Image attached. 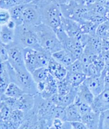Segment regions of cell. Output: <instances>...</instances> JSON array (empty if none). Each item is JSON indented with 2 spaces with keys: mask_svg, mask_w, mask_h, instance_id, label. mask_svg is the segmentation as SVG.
I'll list each match as a JSON object with an SVG mask.
<instances>
[{
  "mask_svg": "<svg viewBox=\"0 0 109 129\" xmlns=\"http://www.w3.org/2000/svg\"><path fill=\"white\" fill-rule=\"evenodd\" d=\"M39 43L44 50L53 53L63 49L54 29L42 23L34 26Z\"/></svg>",
  "mask_w": 109,
  "mask_h": 129,
  "instance_id": "1",
  "label": "cell"
},
{
  "mask_svg": "<svg viewBox=\"0 0 109 129\" xmlns=\"http://www.w3.org/2000/svg\"><path fill=\"white\" fill-rule=\"evenodd\" d=\"M37 5L40 8L43 24L52 28L54 30L62 27L63 16L59 5L52 0H48Z\"/></svg>",
  "mask_w": 109,
  "mask_h": 129,
  "instance_id": "2",
  "label": "cell"
},
{
  "mask_svg": "<svg viewBox=\"0 0 109 129\" xmlns=\"http://www.w3.org/2000/svg\"><path fill=\"white\" fill-rule=\"evenodd\" d=\"M14 43L24 49L32 48L38 50H44L39 44L34 26L24 24L16 27Z\"/></svg>",
  "mask_w": 109,
  "mask_h": 129,
  "instance_id": "3",
  "label": "cell"
},
{
  "mask_svg": "<svg viewBox=\"0 0 109 129\" xmlns=\"http://www.w3.org/2000/svg\"><path fill=\"white\" fill-rule=\"evenodd\" d=\"M10 68L11 82L16 83L25 93L34 95L38 93L37 84L26 68L19 70H15L12 66Z\"/></svg>",
  "mask_w": 109,
  "mask_h": 129,
  "instance_id": "4",
  "label": "cell"
},
{
  "mask_svg": "<svg viewBox=\"0 0 109 129\" xmlns=\"http://www.w3.org/2000/svg\"><path fill=\"white\" fill-rule=\"evenodd\" d=\"M64 17L78 23L86 20L89 13L88 7L72 0L69 3L60 5Z\"/></svg>",
  "mask_w": 109,
  "mask_h": 129,
  "instance_id": "5",
  "label": "cell"
},
{
  "mask_svg": "<svg viewBox=\"0 0 109 129\" xmlns=\"http://www.w3.org/2000/svg\"><path fill=\"white\" fill-rule=\"evenodd\" d=\"M58 37L63 49L71 53L75 59H79L84 49V46L81 41L75 38L69 37L65 31L60 33Z\"/></svg>",
  "mask_w": 109,
  "mask_h": 129,
  "instance_id": "6",
  "label": "cell"
},
{
  "mask_svg": "<svg viewBox=\"0 0 109 129\" xmlns=\"http://www.w3.org/2000/svg\"><path fill=\"white\" fill-rule=\"evenodd\" d=\"M7 48L9 54V63L15 70L25 68L24 62V49L14 42L9 45H5Z\"/></svg>",
  "mask_w": 109,
  "mask_h": 129,
  "instance_id": "7",
  "label": "cell"
},
{
  "mask_svg": "<svg viewBox=\"0 0 109 129\" xmlns=\"http://www.w3.org/2000/svg\"><path fill=\"white\" fill-rule=\"evenodd\" d=\"M42 23L41 11L38 5L35 3L25 5L23 15V24L36 26Z\"/></svg>",
  "mask_w": 109,
  "mask_h": 129,
  "instance_id": "8",
  "label": "cell"
},
{
  "mask_svg": "<svg viewBox=\"0 0 109 129\" xmlns=\"http://www.w3.org/2000/svg\"><path fill=\"white\" fill-rule=\"evenodd\" d=\"M58 80L50 74L44 82L37 83L38 93L44 99H50L58 93Z\"/></svg>",
  "mask_w": 109,
  "mask_h": 129,
  "instance_id": "9",
  "label": "cell"
},
{
  "mask_svg": "<svg viewBox=\"0 0 109 129\" xmlns=\"http://www.w3.org/2000/svg\"><path fill=\"white\" fill-rule=\"evenodd\" d=\"M105 76V75L101 73L100 76L87 77L84 82L95 97L98 96L104 90Z\"/></svg>",
  "mask_w": 109,
  "mask_h": 129,
  "instance_id": "10",
  "label": "cell"
},
{
  "mask_svg": "<svg viewBox=\"0 0 109 129\" xmlns=\"http://www.w3.org/2000/svg\"><path fill=\"white\" fill-rule=\"evenodd\" d=\"M77 93V88L72 87L71 90L67 94L61 96L58 93L48 99L56 106L66 108L74 103Z\"/></svg>",
  "mask_w": 109,
  "mask_h": 129,
  "instance_id": "11",
  "label": "cell"
},
{
  "mask_svg": "<svg viewBox=\"0 0 109 129\" xmlns=\"http://www.w3.org/2000/svg\"><path fill=\"white\" fill-rule=\"evenodd\" d=\"M38 50L32 48L24 49V59L25 67L30 73L40 68L38 63Z\"/></svg>",
  "mask_w": 109,
  "mask_h": 129,
  "instance_id": "12",
  "label": "cell"
},
{
  "mask_svg": "<svg viewBox=\"0 0 109 129\" xmlns=\"http://www.w3.org/2000/svg\"><path fill=\"white\" fill-rule=\"evenodd\" d=\"M92 110L100 113L109 109V90H104L96 96H95L91 105Z\"/></svg>",
  "mask_w": 109,
  "mask_h": 129,
  "instance_id": "13",
  "label": "cell"
},
{
  "mask_svg": "<svg viewBox=\"0 0 109 129\" xmlns=\"http://www.w3.org/2000/svg\"><path fill=\"white\" fill-rule=\"evenodd\" d=\"M50 74L58 81L65 79L67 73V70L65 66L61 64L52 57L47 66Z\"/></svg>",
  "mask_w": 109,
  "mask_h": 129,
  "instance_id": "14",
  "label": "cell"
},
{
  "mask_svg": "<svg viewBox=\"0 0 109 129\" xmlns=\"http://www.w3.org/2000/svg\"><path fill=\"white\" fill-rule=\"evenodd\" d=\"M102 39L95 35H91L84 46V52L89 55H98L102 52Z\"/></svg>",
  "mask_w": 109,
  "mask_h": 129,
  "instance_id": "15",
  "label": "cell"
},
{
  "mask_svg": "<svg viewBox=\"0 0 109 129\" xmlns=\"http://www.w3.org/2000/svg\"><path fill=\"white\" fill-rule=\"evenodd\" d=\"M34 103V95L24 93L19 98H16L15 109H20L27 112L33 109Z\"/></svg>",
  "mask_w": 109,
  "mask_h": 129,
  "instance_id": "16",
  "label": "cell"
},
{
  "mask_svg": "<svg viewBox=\"0 0 109 129\" xmlns=\"http://www.w3.org/2000/svg\"><path fill=\"white\" fill-rule=\"evenodd\" d=\"M0 72V92L3 94L10 83L11 82L10 79V64L8 61L1 63Z\"/></svg>",
  "mask_w": 109,
  "mask_h": 129,
  "instance_id": "17",
  "label": "cell"
},
{
  "mask_svg": "<svg viewBox=\"0 0 109 129\" xmlns=\"http://www.w3.org/2000/svg\"><path fill=\"white\" fill-rule=\"evenodd\" d=\"M52 56L55 60L65 66L66 68L77 60L71 53L64 49L53 53Z\"/></svg>",
  "mask_w": 109,
  "mask_h": 129,
  "instance_id": "18",
  "label": "cell"
},
{
  "mask_svg": "<svg viewBox=\"0 0 109 129\" xmlns=\"http://www.w3.org/2000/svg\"><path fill=\"white\" fill-rule=\"evenodd\" d=\"M100 113L93 111L82 116L81 121L87 129H97L99 127Z\"/></svg>",
  "mask_w": 109,
  "mask_h": 129,
  "instance_id": "19",
  "label": "cell"
},
{
  "mask_svg": "<svg viewBox=\"0 0 109 129\" xmlns=\"http://www.w3.org/2000/svg\"><path fill=\"white\" fill-rule=\"evenodd\" d=\"M16 29L9 27L7 24L1 25L0 39L1 43L9 45L14 41Z\"/></svg>",
  "mask_w": 109,
  "mask_h": 129,
  "instance_id": "20",
  "label": "cell"
},
{
  "mask_svg": "<svg viewBox=\"0 0 109 129\" xmlns=\"http://www.w3.org/2000/svg\"><path fill=\"white\" fill-rule=\"evenodd\" d=\"M87 77L86 74L83 72H67L65 79L71 84L72 87L78 88L84 82Z\"/></svg>",
  "mask_w": 109,
  "mask_h": 129,
  "instance_id": "21",
  "label": "cell"
},
{
  "mask_svg": "<svg viewBox=\"0 0 109 129\" xmlns=\"http://www.w3.org/2000/svg\"><path fill=\"white\" fill-rule=\"evenodd\" d=\"M77 95L82 101L91 106L95 98L94 95L84 82L77 88Z\"/></svg>",
  "mask_w": 109,
  "mask_h": 129,
  "instance_id": "22",
  "label": "cell"
},
{
  "mask_svg": "<svg viewBox=\"0 0 109 129\" xmlns=\"http://www.w3.org/2000/svg\"><path fill=\"white\" fill-rule=\"evenodd\" d=\"M25 7V4H21L9 10L11 19L14 21L17 26L23 24V15Z\"/></svg>",
  "mask_w": 109,
  "mask_h": 129,
  "instance_id": "23",
  "label": "cell"
},
{
  "mask_svg": "<svg viewBox=\"0 0 109 129\" xmlns=\"http://www.w3.org/2000/svg\"><path fill=\"white\" fill-rule=\"evenodd\" d=\"M67 114V121L69 122L81 121L82 115L76 105L74 103L65 108Z\"/></svg>",
  "mask_w": 109,
  "mask_h": 129,
  "instance_id": "24",
  "label": "cell"
},
{
  "mask_svg": "<svg viewBox=\"0 0 109 129\" xmlns=\"http://www.w3.org/2000/svg\"><path fill=\"white\" fill-rule=\"evenodd\" d=\"M25 93L17 84L14 82H11L9 84L4 94L8 98H18Z\"/></svg>",
  "mask_w": 109,
  "mask_h": 129,
  "instance_id": "25",
  "label": "cell"
},
{
  "mask_svg": "<svg viewBox=\"0 0 109 129\" xmlns=\"http://www.w3.org/2000/svg\"><path fill=\"white\" fill-rule=\"evenodd\" d=\"M33 78L36 84L44 82L48 77L50 73L47 68H41L36 69L31 73Z\"/></svg>",
  "mask_w": 109,
  "mask_h": 129,
  "instance_id": "26",
  "label": "cell"
},
{
  "mask_svg": "<svg viewBox=\"0 0 109 129\" xmlns=\"http://www.w3.org/2000/svg\"><path fill=\"white\" fill-rule=\"evenodd\" d=\"M57 84L58 94L61 96L67 94L71 90L72 88L71 84L65 78L61 80L58 81Z\"/></svg>",
  "mask_w": 109,
  "mask_h": 129,
  "instance_id": "27",
  "label": "cell"
},
{
  "mask_svg": "<svg viewBox=\"0 0 109 129\" xmlns=\"http://www.w3.org/2000/svg\"><path fill=\"white\" fill-rule=\"evenodd\" d=\"M74 103L78 107L82 116L92 111L91 105L82 101L77 95L75 98Z\"/></svg>",
  "mask_w": 109,
  "mask_h": 129,
  "instance_id": "28",
  "label": "cell"
},
{
  "mask_svg": "<svg viewBox=\"0 0 109 129\" xmlns=\"http://www.w3.org/2000/svg\"><path fill=\"white\" fill-rule=\"evenodd\" d=\"M13 110L4 101H1V121H6L10 118Z\"/></svg>",
  "mask_w": 109,
  "mask_h": 129,
  "instance_id": "29",
  "label": "cell"
},
{
  "mask_svg": "<svg viewBox=\"0 0 109 129\" xmlns=\"http://www.w3.org/2000/svg\"><path fill=\"white\" fill-rule=\"evenodd\" d=\"M52 117L53 119L58 118L63 121H67V114L65 108L62 106H55L53 110Z\"/></svg>",
  "mask_w": 109,
  "mask_h": 129,
  "instance_id": "30",
  "label": "cell"
},
{
  "mask_svg": "<svg viewBox=\"0 0 109 129\" xmlns=\"http://www.w3.org/2000/svg\"><path fill=\"white\" fill-rule=\"evenodd\" d=\"M88 10L91 13L95 14L105 16L106 8L105 6L99 3L95 2L88 7Z\"/></svg>",
  "mask_w": 109,
  "mask_h": 129,
  "instance_id": "31",
  "label": "cell"
},
{
  "mask_svg": "<svg viewBox=\"0 0 109 129\" xmlns=\"http://www.w3.org/2000/svg\"><path fill=\"white\" fill-rule=\"evenodd\" d=\"M109 30V21L106 20L98 26L95 35L103 39L106 37Z\"/></svg>",
  "mask_w": 109,
  "mask_h": 129,
  "instance_id": "32",
  "label": "cell"
},
{
  "mask_svg": "<svg viewBox=\"0 0 109 129\" xmlns=\"http://www.w3.org/2000/svg\"><path fill=\"white\" fill-rule=\"evenodd\" d=\"M99 129H109V109L100 113Z\"/></svg>",
  "mask_w": 109,
  "mask_h": 129,
  "instance_id": "33",
  "label": "cell"
},
{
  "mask_svg": "<svg viewBox=\"0 0 109 129\" xmlns=\"http://www.w3.org/2000/svg\"><path fill=\"white\" fill-rule=\"evenodd\" d=\"M21 4H23L21 0H0L1 8L8 10L15 6Z\"/></svg>",
  "mask_w": 109,
  "mask_h": 129,
  "instance_id": "34",
  "label": "cell"
},
{
  "mask_svg": "<svg viewBox=\"0 0 109 129\" xmlns=\"http://www.w3.org/2000/svg\"><path fill=\"white\" fill-rule=\"evenodd\" d=\"M67 71L71 73L83 72V67L79 59H77L71 64L67 67Z\"/></svg>",
  "mask_w": 109,
  "mask_h": 129,
  "instance_id": "35",
  "label": "cell"
},
{
  "mask_svg": "<svg viewBox=\"0 0 109 129\" xmlns=\"http://www.w3.org/2000/svg\"><path fill=\"white\" fill-rule=\"evenodd\" d=\"M11 19L10 11L7 9H0V24L3 25L7 24Z\"/></svg>",
  "mask_w": 109,
  "mask_h": 129,
  "instance_id": "36",
  "label": "cell"
},
{
  "mask_svg": "<svg viewBox=\"0 0 109 129\" xmlns=\"http://www.w3.org/2000/svg\"><path fill=\"white\" fill-rule=\"evenodd\" d=\"M102 72L93 63H91L88 68L86 76L87 77H95L101 76Z\"/></svg>",
  "mask_w": 109,
  "mask_h": 129,
  "instance_id": "37",
  "label": "cell"
},
{
  "mask_svg": "<svg viewBox=\"0 0 109 129\" xmlns=\"http://www.w3.org/2000/svg\"><path fill=\"white\" fill-rule=\"evenodd\" d=\"M0 59L1 63L5 62L8 61L9 54L8 49L6 46L2 43H1Z\"/></svg>",
  "mask_w": 109,
  "mask_h": 129,
  "instance_id": "38",
  "label": "cell"
},
{
  "mask_svg": "<svg viewBox=\"0 0 109 129\" xmlns=\"http://www.w3.org/2000/svg\"><path fill=\"white\" fill-rule=\"evenodd\" d=\"M64 122L65 121H63L60 119H58V118L54 119L53 120L52 126L51 129L52 128L56 129H62L63 126Z\"/></svg>",
  "mask_w": 109,
  "mask_h": 129,
  "instance_id": "39",
  "label": "cell"
},
{
  "mask_svg": "<svg viewBox=\"0 0 109 129\" xmlns=\"http://www.w3.org/2000/svg\"><path fill=\"white\" fill-rule=\"evenodd\" d=\"M72 128L74 129H87L85 125L81 121H76L69 122Z\"/></svg>",
  "mask_w": 109,
  "mask_h": 129,
  "instance_id": "40",
  "label": "cell"
},
{
  "mask_svg": "<svg viewBox=\"0 0 109 129\" xmlns=\"http://www.w3.org/2000/svg\"><path fill=\"white\" fill-rule=\"evenodd\" d=\"M76 1L81 5L87 7L95 2V0H76Z\"/></svg>",
  "mask_w": 109,
  "mask_h": 129,
  "instance_id": "41",
  "label": "cell"
},
{
  "mask_svg": "<svg viewBox=\"0 0 109 129\" xmlns=\"http://www.w3.org/2000/svg\"><path fill=\"white\" fill-rule=\"evenodd\" d=\"M52 1L57 4L61 5H64L69 3L72 0H52Z\"/></svg>",
  "mask_w": 109,
  "mask_h": 129,
  "instance_id": "42",
  "label": "cell"
},
{
  "mask_svg": "<svg viewBox=\"0 0 109 129\" xmlns=\"http://www.w3.org/2000/svg\"><path fill=\"white\" fill-rule=\"evenodd\" d=\"M104 90H109V74L105 76L104 77Z\"/></svg>",
  "mask_w": 109,
  "mask_h": 129,
  "instance_id": "43",
  "label": "cell"
},
{
  "mask_svg": "<svg viewBox=\"0 0 109 129\" xmlns=\"http://www.w3.org/2000/svg\"><path fill=\"white\" fill-rule=\"evenodd\" d=\"M23 4H29L30 3H34L36 2V0H21Z\"/></svg>",
  "mask_w": 109,
  "mask_h": 129,
  "instance_id": "44",
  "label": "cell"
},
{
  "mask_svg": "<svg viewBox=\"0 0 109 129\" xmlns=\"http://www.w3.org/2000/svg\"><path fill=\"white\" fill-rule=\"evenodd\" d=\"M47 1H48V0H36V2L34 3H36L37 5H39V4L44 3V2H46Z\"/></svg>",
  "mask_w": 109,
  "mask_h": 129,
  "instance_id": "45",
  "label": "cell"
},
{
  "mask_svg": "<svg viewBox=\"0 0 109 129\" xmlns=\"http://www.w3.org/2000/svg\"><path fill=\"white\" fill-rule=\"evenodd\" d=\"M106 1H107V2H109V0H106Z\"/></svg>",
  "mask_w": 109,
  "mask_h": 129,
  "instance_id": "46",
  "label": "cell"
}]
</instances>
